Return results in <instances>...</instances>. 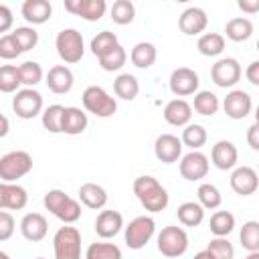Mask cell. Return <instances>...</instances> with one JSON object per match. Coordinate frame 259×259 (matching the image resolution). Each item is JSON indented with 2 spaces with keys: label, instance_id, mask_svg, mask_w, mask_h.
<instances>
[{
  "label": "cell",
  "instance_id": "cell-1",
  "mask_svg": "<svg viewBox=\"0 0 259 259\" xmlns=\"http://www.w3.org/2000/svg\"><path fill=\"white\" fill-rule=\"evenodd\" d=\"M134 188V194L136 198L140 200V204L148 210V212H160L168 206L170 202V196H168V190L154 178V176H138L132 184Z\"/></svg>",
  "mask_w": 259,
  "mask_h": 259
},
{
  "label": "cell",
  "instance_id": "cell-2",
  "mask_svg": "<svg viewBox=\"0 0 259 259\" xmlns=\"http://www.w3.org/2000/svg\"><path fill=\"white\" fill-rule=\"evenodd\" d=\"M42 204H45V208L51 212V214H55L59 221H63L65 225H73V223H77L79 219H81V204H79V200H75V198H71L65 190H61V188H51L47 194H45V198H42Z\"/></svg>",
  "mask_w": 259,
  "mask_h": 259
},
{
  "label": "cell",
  "instance_id": "cell-3",
  "mask_svg": "<svg viewBox=\"0 0 259 259\" xmlns=\"http://www.w3.org/2000/svg\"><path fill=\"white\" fill-rule=\"evenodd\" d=\"M55 49L57 55L61 57L63 63L67 65H75L83 59L85 55V42H83V34L77 28H63L57 38H55Z\"/></svg>",
  "mask_w": 259,
  "mask_h": 259
},
{
  "label": "cell",
  "instance_id": "cell-4",
  "mask_svg": "<svg viewBox=\"0 0 259 259\" xmlns=\"http://www.w3.org/2000/svg\"><path fill=\"white\" fill-rule=\"evenodd\" d=\"M158 251L168 259H180L188 251V235L182 227L168 225L158 233Z\"/></svg>",
  "mask_w": 259,
  "mask_h": 259
},
{
  "label": "cell",
  "instance_id": "cell-5",
  "mask_svg": "<svg viewBox=\"0 0 259 259\" xmlns=\"http://www.w3.org/2000/svg\"><path fill=\"white\" fill-rule=\"evenodd\" d=\"M83 107L85 111L93 113L95 117H111L117 111V101L115 97H111L103 87L99 85H89L85 87L83 95H81Z\"/></svg>",
  "mask_w": 259,
  "mask_h": 259
},
{
  "label": "cell",
  "instance_id": "cell-6",
  "mask_svg": "<svg viewBox=\"0 0 259 259\" xmlns=\"http://www.w3.org/2000/svg\"><path fill=\"white\" fill-rule=\"evenodd\" d=\"M55 259H81V233L77 227L65 225L53 237Z\"/></svg>",
  "mask_w": 259,
  "mask_h": 259
},
{
  "label": "cell",
  "instance_id": "cell-7",
  "mask_svg": "<svg viewBox=\"0 0 259 259\" xmlns=\"http://www.w3.org/2000/svg\"><path fill=\"white\" fill-rule=\"evenodd\" d=\"M32 170V156L24 150H12L0 158V180L16 182Z\"/></svg>",
  "mask_w": 259,
  "mask_h": 259
},
{
  "label": "cell",
  "instance_id": "cell-8",
  "mask_svg": "<svg viewBox=\"0 0 259 259\" xmlns=\"http://www.w3.org/2000/svg\"><path fill=\"white\" fill-rule=\"evenodd\" d=\"M123 229H125V231H123L125 245H127L130 249H134V251H140V249H144V247L150 243V239L154 237V233H156V223H154L152 217L142 214V217L132 219L130 225L123 227Z\"/></svg>",
  "mask_w": 259,
  "mask_h": 259
},
{
  "label": "cell",
  "instance_id": "cell-9",
  "mask_svg": "<svg viewBox=\"0 0 259 259\" xmlns=\"http://www.w3.org/2000/svg\"><path fill=\"white\" fill-rule=\"evenodd\" d=\"M12 111L20 119H32L42 113V95L36 89H18L12 97Z\"/></svg>",
  "mask_w": 259,
  "mask_h": 259
},
{
  "label": "cell",
  "instance_id": "cell-10",
  "mask_svg": "<svg viewBox=\"0 0 259 259\" xmlns=\"http://www.w3.org/2000/svg\"><path fill=\"white\" fill-rule=\"evenodd\" d=\"M243 71H241V65L237 59L233 57H223L219 59L212 67H210V79L217 87H223V89H229V87H235L241 79Z\"/></svg>",
  "mask_w": 259,
  "mask_h": 259
},
{
  "label": "cell",
  "instance_id": "cell-11",
  "mask_svg": "<svg viewBox=\"0 0 259 259\" xmlns=\"http://www.w3.org/2000/svg\"><path fill=\"white\" fill-rule=\"evenodd\" d=\"M208 168H210V162L200 150H190L188 154H184L180 158V164H178L180 176L188 182H196V180L206 178Z\"/></svg>",
  "mask_w": 259,
  "mask_h": 259
},
{
  "label": "cell",
  "instance_id": "cell-12",
  "mask_svg": "<svg viewBox=\"0 0 259 259\" xmlns=\"http://www.w3.org/2000/svg\"><path fill=\"white\" fill-rule=\"evenodd\" d=\"M168 85H170V91L176 95V97H188V95H194L198 91V85H200V79H198V73L190 67H178L170 73V79H168Z\"/></svg>",
  "mask_w": 259,
  "mask_h": 259
},
{
  "label": "cell",
  "instance_id": "cell-13",
  "mask_svg": "<svg viewBox=\"0 0 259 259\" xmlns=\"http://www.w3.org/2000/svg\"><path fill=\"white\" fill-rule=\"evenodd\" d=\"M65 10L87 22H95L105 16L107 4L105 0H65Z\"/></svg>",
  "mask_w": 259,
  "mask_h": 259
},
{
  "label": "cell",
  "instance_id": "cell-14",
  "mask_svg": "<svg viewBox=\"0 0 259 259\" xmlns=\"http://www.w3.org/2000/svg\"><path fill=\"white\" fill-rule=\"evenodd\" d=\"M223 109L231 119H245L253 109V99L243 89H233L223 99Z\"/></svg>",
  "mask_w": 259,
  "mask_h": 259
},
{
  "label": "cell",
  "instance_id": "cell-15",
  "mask_svg": "<svg viewBox=\"0 0 259 259\" xmlns=\"http://www.w3.org/2000/svg\"><path fill=\"white\" fill-rule=\"evenodd\" d=\"M154 154L162 164H174L182 158V142L174 134H160L154 142Z\"/></svg>",
  "mask_w": 259,
  "mask_h": 259
},
{
  "label": "cell",
  "instance_id": "cell-16",
  "mask_svg": "<svg viewBox=\"0 0 259 259\" xmlns=\"http://www.w3.org/2000/svg\"><path fill=\"white\" fill-rule=\"evenodd\" d=\"M229 182H231L233 192H237L239 196H249L257 190L259 176H257L255 168H251V166H237V168H233Z\"/></svg>",
  "mask_w": 259,
  "mask_h": 259
},
{
  "label": "cell",
  "instance_id": "cell-17",
  "mask_svg": "<svg viewBox=\"0 0 259 259\" xmlns=\"http://www.w3.org/2000/svg\"><path fill=\"white\" fill-rule=\"evenodd\" d=\"M28 202V192L16 182H0V210H22Z\"/></svg>",
  "mask_w": 259,
  "mask_h": 259
},
{
  "label": "cell",
  "instance_id": "cell-18",
  "mask_svg": "<svg viewBox=\"0 0 259 259\" xmlns=\"http://www.w3.org/2000/svg\"><path fill=\"white\" fill-rule=\"evenodd\" d=\"M239 152L237 146L229 140H219L210 150V162L217 170H233L237 166Z\"/></svg>",
  "mask_w": 259,
  "mask_h": 259
},
{
  "label": "cell",
  "instance_id": "cell-19",
  "mask_svg": "<svg viewBox=\"0 0 259 259\" xmlns=\"http://www.w3.org/2000/svg\"><path fill=\"white\" fill-rule=\"evenodd\" d=\"M206 24H208V16H206V12H204L202 8H198V6L186 8V10L180 14V18H178V28H180L186 36H194V34L204 32Z\"/></svg>",
  "mask_w": 259,
  "mask_h": 259
},
{
  "label": "cell",
  "instance_id": "cell-20",
  "mask_svg": "<svg viewBox=\"0 0 259 259\" xmlns=\"http://www.w3.org/2000/svg\"><path fill=\"white\" fill-rule=\"evenodd\" d=\"M45 83H47L49 91H53L57 95H65L73 89L75 77H73V71L67 65H55V67L49 69Z\"/></svg>",
  "mask_w": 259,
  "mask_h": 259
},
{
  "label": "cell",
  "instance_id": "cell-21",
  "mask_svg": "<svg viewBox=\"0 0 259 259\" xmlns=\"http://www.w3.org/2000/svg\"><path fill=\"white\" fill-rule=\"evenodd\" d=\"M20 233L26 241L30 243H38L47 237L49 233V223L40 212H26L20 219Z\"/></svg>",
  "mask_w": 259,
  "mask_h": 259
},
{
  "label": "cell",
  "instance_id": "cell-22",
  "mask_svg": "<svg viewBox=\"0 0 259 259\" xmlns=\"http://www.w3.org/2000/svg\"><path fill=\"white\" fill-rule=\"evenodd\" d=\"M93 229L97 237L101 239H113L123 229V217L117 210H101L93 223Z\"/></svg>",
  "mask_w": 259,
  "mask_h": 259
},
{
  "label": "cell",
  "instance_id": "cell-23",
  "mask_svg": "<svg viewBox=\"0 0 259 259\" xmlns=\"http://www.w3.org/2000/svg\"><path fill=\"white\" fill-rule=\"evenodd\" d=\"M164 119H166V123H170L174 127L188 125L190 119H192V107H190V103L186 99H180V97L168 101L164 105Z\"/></svg>",
  "mask_w": 259,
  "mask_h": 259
},
{
  "label": "cell",
  "instance_id": "cell-24",
  "mask_svg": "<svg viewBox=\"0 0 259 259\" xmlns=\"http://www.w3.org/2000/svg\"><path fill=\"white\" fill-rule=\"evenodd\" d=\"M20 14L30 26L45 24L53 14V6L49 0H24L20 6Z\"/></svg>",
  "mask_w": 259,
  "mask_h": 259
},
{
  "label": "cell",
  "instance_id": "cell-25",
  "mask_svg": "<svg viewBox=\"0 0 259 259\" xmlns=\"http://www.w3.org/2000/svg\"><path fill=\"white\" fill-rule=\"evenodd\" d=\"M87 123H89V117L87 113L81 109V107H65L63 111V123H61V132L67 134V136H79L87 130Z\"/></svg>",
  "mask_w": 259,
  "mask_h": 259
},
{
  "label": "cell",
  "instance_id": "cell-26",
  "mask_svg": "<svg viewBox=\"0 0 259 259\" xmlns=\"http://www.w3.org/2000/svg\"><path fill=\"white\" fill-rule=\"evenodd\" d=\"M79 200L87 206V208H93V210H99L107 204V192L101 184H95V182H85L81 184L79 188Z\"/></svg>",
  "mask_w": 259,
  "mask_h": 259
},
{
  "label": "cell",
  "instance_id": "cell-27",
  "mask_svg": "<svg viewBox=\"0 0 259 259\" xmlns=\"http://www.w3.org/2000/svg\"><path fill=\"white\" fill-rule=\"evenodd\" d=\"M156 57H158L156 45L154 42H148V40L136 42L134 49H132V53H130V61L138 69H150L156 63Z\"/></svg>",
  "mask_w": 259,
  "mask_h": 259
},
{
  "label": "cell",
  "instance_id": "cell-28",
  "mask_svg": "<svg viewBox=\"0 0 259 259\" xmlns=\"http://www.w3.org/2000/svg\"><path fill=\"white\" fill-rule=\"evenodd\" d=\"M225 34L233 42H243L253 34V22L247 16H235L225 24Z\"/></svg>",
  "mask_w": 259,
  "mask_h": 259
},
{
  "label": "cell",
  "instance_id": "cell-29",
  "mask_svg": "<svg viewBox=\"0 0 259 259\" xmlns=\"http://www.w3.org/2000/svg\"><path fill=\"white\" fill-rule=\"evenodd\" d=\"M113 93L123 101H134L138 97V93H140V83H138V79L134 75L121 73L113 81Z\"/></svg>",
  "mask_w": 259,
  "mask_h": 259
},
{
  "label": "cell",
  "instance_id": "cell-30",
  "mask_svg": "<svg viewBox=\"0 0 259 259\" xmlns=\"http://www.w3.org/2000/svg\"><path fill=\"white\" fill-rule=\"evenodd\" d=\"M196 49L202 57H219L225 51V36L219 32H204L198 36Z\"/></svg>",
  "mask_w": 259,
  "mask_h": 259
},
{
  "label": "cell",
  "instance_id": "cell-31",
  "mask_svg": "<svg viewBox=\"0 0 259 259\" xmlns=\"http://www.w3.org/2000/svg\"><path fill=\"white\" fill-rule=\"evenodd\" d=\"M190 107H192L198 115L210 117V115H214V113L219 111L221 101H219V97H217L212 91H196Z\"/></svg>",
  "mask_w": 259,
  "mask_h": 259
},
{
  "label": "cell",
  "instance_id": "cell-32",
  "mask_svg": "<svg viewBox=\"0 0 259 259\" xmlns=\"http://www.w3.org/2000/svg\"><path fill=\"white\" fill-rule=\"evenodd\" d=\"M176 217L184 227H198L204 221V208L198 202L188 200L176 208Z\"/></svg>",
  "mask_w": 259,
  "mask_h": 259
},
{
  "label": "cell",
  "instance_id": "cell-33",
  "mask_svg": "<svg viewBox=\"0 0 259 259\" xmlns=\"http://www.w3.org/2000/svg\"><path fill=\"white\" fill-rule=\"evenodd\" d=\"M208 229L214 237H229L235 229V214L229 212V210H217L212 217H210V223H208Z\"/></svg>",
  "mask_w": 259,
  "mask_h": 259
},
{
  "label": "cell",
  "instance_id": "cell-34",
  "mask_svg": "<svg viewBox=\"0 0 259 259\" xmlns=\"http://www.w3.org/2000/svg\"><path fill=\"white\" fill-rule=\"evenodd\" d=\"M206 130H204V125H200V123H188V125H184V130H182V136H180V142H182V146H186V148H190V150H200L204 144H206Z\"/></svg>",
  "mask_w": 259,
  "mask_h": 259
},
{
  "label": "cell",
  "instance_id": "cell-35",
  "mask_svg": "<svg viewBox=\"0 0 259 259\" xmlns=\"http://www.w3.org/2000/svg\"><path fill=\"white\" fill-rule=\"evenodd\" d=\"M18 77H20V85L34 89L42 81L45 73L36 61H24L22 65H18Z\"/></svg>",
  "mask_w": 259,
  "mask_h": 259
},
{
  "label": "cell",
  "instance_id": "cell-36",
  "mask_svg": "<svg viewBox=\"0 0 259 259\" xmlns=\"http://www.w3.org/2000/svg\"><path fill=\"white\" fill-rule=\"evenodd\" d=\"M109 16L115 24L125 26L136 18V6L132 0H115L109 8Z\"/></svg>",
  "mask_w": 259,
  "mask_h": 259
},
{
  "label": "cell",
  "instance_id": "cell-37",
  "mask_svg": "<svg viewBox=\"0 0 259 259\" xmlns=\"http://www.w3.org/2000/svg\"><path fill=\"white\" fill-rule=\"evenodd\" d=\"M99 67L103 69V71H119L123 65H125V61H127V53H125V49L121 47V45H115L113 49H109L105 55H101L99 59Z\"/></svg>",
  "mask_w": 259,
  "mask_h": 259
},
{
  "label": "cell",
  "instance_id": "cell-38",
  "mask_svg": "<svg viewBox=\"0 0 259 259\" xmlns=\"http://www.w3.org/2000/svg\"><path fill=\"white\" fill-rule=\"evenodd\" d=\"M196 196H198V204L206 210H214V208H219L221 206V202H223V196H221V190L214 186V184H210V182H202L200 186H198V190H196Z\"/></svg>",
  "mask_w": 259,
  "mask_h": 259
},
{
  "label": "cell",
  "instance_id": "cell-39",
  "mask_svg": "<svg viewBox=\"0 0 259 259\" xmlns=\"http://www.w3.org/2000/svg\"><path fill=\"white\" fill-rule=\"evenodd\" d=\"M63 111L65 107L59 105V103H53L49 107L42 109L40 113V121H42V127L51 134H61V123H63Z\"/></svg>",
  "mask_w": 259,
  "mask_h": 259
},
{
  "label": "cell",
  "instance_id": "cell-40",
  "mask_svg": "<svg viewBox=\"0 0 259 259\" xmlns=\"http://www.w3.org/2000/svg\"><path fill=\"white\" fill-rule=\"evenodd\" d=\"M85 259H121V249L115 243H91Z\"/></svg>",
  "mask_w": 259,
  "mask_h": 259
},
{
  "label": "cell",
  "instance_id": "cell-41",
  "mask_svg": "<svg viewBox=\"0 0 259 259\" xmlns=\"http://www.w3.org/2000/svg\"><path fill=\"white\" fill-rule=\"evenodd\" d=\"M115 45H119L117 34H115V32H111V30H101V32H97V34L91 38L89 49H91V53L99 59L101 55H105V53H107L109 49H113Z\"/></svg>",
  "mask_w": 259,
  "mask_h": 259
},
{
  "label": "cell",
  "instance_id": "cell-42",
  "mask_svg": "<svg viewBox=\"0 0 259 259\" xmlns=\"http://www.w3.org/2000/svg\"><path fill=\"white\" fill-rule=\"evenodd\" d=\"M10 34L14 36L16 45L22 53H26V51H30L38 45V32L34 30V26H16Z\"/></svg>",
  "mask_w": 259,
  "mask_h": 259
},
{
  "label": "cell",
  "instance_id": "cell-43",
  "mask_svg": "<svg viewBox=\"0 0 259 259\" xmlns=\"http://www.w3.org/2000/svg\"><path fill=\"white\" fill-rule=\"evenodd\" d=\"M239 241L243 245V249H247L249 253L259 251V223L257 221H247L239 233Z\"/></svg>",
  "mask_w": 259,
  "mask_h": 259
},
{
  "label": "cell",
  "instance_id": "cell-44",
  "mask_svg": "<svg viewBox=\"0 0 259 259\" xmlns=\"http://www.w3.org/2000/svg\"><path fill=\"white\" fill-rule=\"evenodd\" d=\"M20 87L18 67L16 65H0V91L2 93H16Z\"/></svg>",
  "mask_w": 259,
  "mask_h": 259
},
{
  "label": "cell",
  "instance_id": "cell-45",
  "mask_svg": "<svg viewBox=\"0 0 259 259\" xmlns=\"http://www.w3.org/2000/svg\"><path fill=\"white\" fill-rule=\"evenodd\" d=\"M206 251L214 257V259H233L235 257V247L227 237H214L210 239Z\"/></svg>",
  "mask_w": 259,
  "mask_h": 259
},
{
  "label": "cell",
  "instance_id": "cell-46",
  "mask_svg": "<svg viewBox=\"0 0 259 259\" xmlns=\"http://www.w3.org/2000/svg\"><path fill=\"white\" fill-rule=\"evenodd\" d=\"M18 55H22V51L18 49L14 36H12L10 32H8V34H2V36H0V59L12 61V59H16Z\"/></svg>",
  "mask_w": 259,
  "mask_h": 259
},
{
  "label": "cell",
  "instance_id": "cell-47",
  "mask_svg": "<svg viewBox=\"0 0 259 259\" xmlns=\"http://www.w3.org/2000/svg\"><path fill=\"white\" fill-rule=\"evenodd\" d=\"M14 229H16L14 217L8 210H0V243L8 241L14 235Z\"/></svg>",
  "mask_w": 259,
  "mask_h": 259
},
{
  "label": "cell",
  "instance_id": "cell-48",
  "mask_svg": "<svg viewBox=\"0 0 259 259\" xmlns=\"http://www.w3.org/2000/svg\"><path fill=\"white\" fill-rule=\"evenodd\" d=\"M12 24H14L12 10L6 4H0V32L2 34H8V30L12 28Z\"/></svg>",
  "mask_w": 259,
  "mask_h": 259
},
{
  "label": "cell",
  "instance_id": "cell-49",
  "mask_svg": "<svg viewBox=\"0 0 259 259\" xmlns=\"http://www.w3.org/2000/svg\"><path fill=\"white\" fill-rule=\"evenodd\" d=\"M247 144L251 146V150H259V123H251L249 130H247Z\"/></svg>",
  "mask_w": 259,
  "mask_h": 259
},
{
  "label": "cell",
  "instance_id": "cell-50",
  "mask_svg": "<svg viewBox=\"0 0 259 259\" xmlns=\"http://www.w3.org/2000/svg\"><path fill=\"white\" fill-rule=\"evenodd\" d=\"M245 77L251 85H259V61H251L249 67L245 69Z\"/></svg>",
  "mask_w": 259,
  "mask_h": 259
},
{
  "label": "cell",
  "instance_id": "cell-51",
  "mask_svg": "<svg viewBox=\"0 0 259 259\" xmlns=\"http://www.w3.org/2000/svg\"><path fill=\"white\" fill-rule=\"evenodd\" d=\"M237 6H239L243 12H247V14L259 12V0H239Z\"/></svg>",
  "mask_w": 259,
  "mask_h": 259
},
{
  "label": "cell",
  "instance_id": "cell-52",
  "mask_svg": "<svg viewBox=\"0 0 259 259\" xmlns=\"http://www.w3.org/2000/svg\"><path fill=\"white\" fill-rule=\"evenodd\" d=\"M8 130H10V121L4 113H0V138H4L8 134Z\"/></svg>",
  "mask_w": 259,
  "mask_h": 259
},
{
  "label": "cell",
  "instance_id": "cell-53",
  "mask_svg": "<svg viewBox=\"0 0 259 259\" xmlns=\"http://www.w3.org/2000/svg\"><path fill=\"white\" fill-rule=\"evenodd\" d=\"M192 259H214V257H212V255H210L206 249H202V251H198V253H196Z\"/></svg>",
  "mask_w": 259,
  "mask_h": 259
},
{
  "label": "cell",
  "instance_id": "cell-54",
  "mask_svg": "<svg viewBox=\"0 0 259 259\" xmlns=\"http://www.w3.org/2000/svg\"><path fill=\"white\" fill-rule=\"evenodd\" d=\"M245 259H259V251H253V253H249Z\"/></svg>",
  "mask_w": 259,
  "mask_h": 259
},
{
  "label": "cell",
  "instance_id": "cell-55",
  "mask_svg": "<svg viewBox=\"0 0 259 259\" xmlns=\"http://www.w3.org/2000/svg\"><path fill=\"white\" fill-rule=\"evenodd\" d=\"M0 259H12L8 253H4V251H0Z\"/></svg>",
  "mask_w": 259,
  "mask_h": 259
},
{
  "label": "cell",
  "instance_id": "cell-56",
  "mask_svg": "<svg viewBox=\"0 0 259 259\" xmlns=\"http://www.w3.org/2000/svg\"><path fill=\"white\" fill-rule=\"evenodd\" d=\"M34 259H47V257H34Z\"/></svg>",
  "mask_w": 259,
  "mask_h": 259
}]
</instances>
